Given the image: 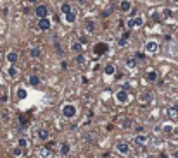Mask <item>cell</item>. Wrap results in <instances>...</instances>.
I'll use <instances>...</instances> for the list:
<instances>
[{"instance_id": "9c48e42d", "label": "cell", "mask_w": 178, "mask_h": 158, "mask_svg": "<svg viewBox=\"0 0 178 158\" xmlns=\"http://www.w3.org/2000/svg\"><path fill=\"white\" fill-rule=\"evenodd\" d=\"M52 28V22H50L49 17H42L40 21H38V29H42V31H47Z\"/></svg>"}, {"instance_id": "d6a6232c", "label": "cell", "mask_w": 178, "mask_h": 158, "mask_svg": "<svg viewBox=\"0 0 178 158\" xmlns=\"http://www.w3.org/2000/svg\"><path fill=\"white\" fill-rule=\"evenodd\" d=\"M164 132H171V126H166V127H164Z\"/></svg>"}, {"instance_id": "7c38bea8", "label": "cell", "mask_w": 178, "mask_h": 158, "mask_svg": "<svg viewBox=\"0 0 178 158\" xmlns=\"http://www.w3.org/2000/svg\"><path fill=\"white\" fill-rule=\"evenodd\" d=\"M64 19L68 24H75L76 22V12L75 11H69L68 14H64Z\"/></svg>"}, {"instance_id": "4fadbf2b", "label": "cell", "mask_w": 178, "mask_h": 158, "mask_svg": "<svg viewBox=\"0 0 178 158\" xmlns=\"http://www.w3.org/2000/svg\"><path fill=\"white\" fill-rule=\"evenodd\" d=\"M114 72H116V65H114V64H107V65L104 67V74H106L107 77L114 76Z\"/></svg>"}, {"instance_id": "d590c367", "label": "cell", "mask_w": 178, "mask_h": 158, "mask_svg": "<svg viewBox=\"0 0 178 158\" xmlns=\"http://www.w3.org/2000/svg\"><path fill=\"white\" fill-rule=\"evenodd\" d=\"M175 2H178V0H175Z\"/></svg>"}, {"instance_id": "7a4b0ae2", "label": "cell", "mask_w": 178, "mask_h": 158, "mask_svg": "<svg viewBox=\"0 0 178 158\" xmlns=\"http://www.w3.org/2000/svg\"><path fill=\"white\" fill-rule=\"evenodd\" d=\"M61 112H62V117L64 119H75L76 117V105H73V103H64L62 105V108H61Z\"/></svg>"}, {"instance_id": "8992f818", "label": "cell", "mask_w": 178, "mask_h": 158, "mask_svg": "<svg viewBox=\"0 0 178 158\" xmlns=\"http://www.w3.org/2000/svg\"><path fill=\"white\" fill-rule=\"evenodd\" d=\"M107 50H109L107 43H104V41H99L97 45L93 47V53H95L97 57H100V55H106V53H107Z\"/></svg>"}, {"instance_id": "836d02e7", "label": "cell", "mask_w": 178, "mask_h": 158, "mask_svg": "<svg viewBox=\"0 0 178 158\" xmlns=\"http://www.w3.org/2000/svg\"><path fill=\"white\" fill-rule=\"evenodd\" d=\"M28 4H38V0H28Z\"/></svg>"}, {"instance_id": "83f0119b", "label": "cell", "mask_w": 178, "mask_h": 158, "mask_svg": "<svg viewBox=\"0 0 178 158\" xmlns=\"http://www.w3.org/2000/svg\"><path fill=\"white\" fill-rule=\"evenodd\" d=\"M123 127L124 129H130V127H131V120H130V119H124L123 120Z\"/></svg>"}, {"instance_id": "f546056e", "label": "cell", "mask_w": 178, "mask_h": 158, "mask_svg": "<svg viewBox=\"0 0 178 158\" xmlns=\"http://www.w3.org/2000/svg\"><path fill=\"white\" fill-rule=\"evenodd\" d=\"M135 131H137V134H142V132H144V127H135Z\"/></svg>"}, {"instance_id": "277c9868", "label": "cell", "mask_w": 178, "mask_h": 158, "mask_svg": "<svg viewBox=\"0 0 178 158\" xmlns=\"http://www.w3.org/2000/svg\"><path fill=\"white\" fill-rule=\"evenodd\" d=\"M140 26H144V17L142 16H133V17H130L128 21H126V28H128V29L140 28Z\"/></svg>"}, {"instance_id": "5b68a950", "label": "cell", "mask_w": 178, "mask_h": 158, "mask_svg": "<svg viewBox=\"0 0 178 158\" xmlns=\"http://www.w3.org/2000/svg\"><path fill=\"white\" fill-rule=\"evenodd\" d=\"M114 100H116V103H119V105H124V103H128V100H130L128 91H126V90L116 91V95H114Z\"/></svg>"}, {"instance_id": "44dd1931", "label": "cell", "mask_w": 178, "mask_h": 158, "mask_svg": "<svg viewBox=\"0 0 178 158\" xmlns=\"http://www.w3.org/2000/svg\"><path fill=\"white\" fill-rule=\"evenodd\" d=\"M168 114H169V117H171V119H176V117H178V105L171 107V108L168 110Z\"/></svg>"}, {"instance_id": "3957f363", "label": "cell", "mask_w": 178, "mask_h": 158, "mask_svg": "<svg viewBox=\"0 0 178 158\" xmlns=\"http://www.w3.org/2000/svg\"><path fill=\"white\" fill-rule=\"evenodd\" d=\"M144 50H145V53H149V55H156V53L159 52V43H157L156 40H149V41H145Z\"/></svg>"}, {"instance_id": "484cf974", "label": "cell", "mask_w": 178, "mask_h": 158, "mask_svg": "<svg viewBox=\"0 0 178 158\" xmlns=\"http://www.w3.org/2000/svg\"><path fill=\"white\" fill-rule=\"evenodd\" d=\"M30 84L31 86H38L40 84V77H38V76H31V77H30Z\"/></svg>"}, {"instance_id": "30bf717a", "label": "cell", "mask_w": 178, "mask_h": 158, "mask_svg": "<svg viewBox=\"0 0 178 158\" xmlns=\"http://www.w3.org/2000/svg\"><path fill=\"white\" fill-rule=\"evenodd\" d=\"M131 9H133V4H131L130 0H121V4H119V11L124 12V14H128Z\"/></svg>"}, {"instance_id": "ffe728a7", "label": "cell", "mask_w": 178, "mask_h": 158, "mask_svg": "<svg viewBox=\"0 0 178 158\" xmlns=\"http://www.w3.org/2000/svg\"><path fill=\"white\" fill-rule=\"evenodd\" d=\"M7 60H9V64H16L17 53L16 52H9V53H7Z\"/></svg>"}, {"instance_id": "5bb4252c", "label": "cell", "mask_w": 178, "mask_h": 158, "mask_svg": "<svg viewBox=\"0 0 178 158\" xmlns=\"http://www.w3.org/2000/svg\"><path fill=\"white\" fill-rule=\"evenodd\" d=\"M124 64H126V67L128 69H137V65H138V60L133 57H128L126 60H124Z\"/></svg>"}, {"instance_id": "cb8c5ba5", "label": "cell", "mask_w": 178, "mask_h": 158, "mask_svg": "<svg viewBox=\"0 0 178 158\" xmlns=\"http://www.w3.org/2000/svg\"><path fill=\"white\" fill-rule=\"evenodd\" d=\"M61 11H62V14H68L69 11H73L71 9V4H68V2H64L62 5H61Z\"/></svg>"}, {"instance_id": "7402d4cb", "label": "cell", "mask_w": 178, "mask_h": 158, "mask_svg": "<svg viewBox=\"0 0 178 158\" xmlns=\"http://www.w3.org/2000/svg\"><path fill=\"white\" fill-rule=\"evenodd\" d=\"M69 150H71V148H69L68 143H62V144H61V153H62L64 156H66V155H69Z\"/></svg>"}, {"instance_id": "ac0fdd59", "label": "cell", "mask_w": 178, "mask_h": 158, "mask_svg": "<svg viewBox=\"0 0 178 158\" xmlns=\"http://www.w3.org/2000/svg\"><path fill=\"white\" fill-rule=\"evenodd\" d=\"M71 50H73V52H76V53H81V52H83V43H81V41L73 43V45H71Z\"/></svg>"}, {"instance_id": "6da1fadb", "label": "cell", "mask_w": 178, "mask_h": 158, "mask_svg": "<svg viewBox=\"0 0 178 158\" xmlns=\"http://www.w3.org/2000/svg\"><path fill=\"white\" fill-rule=\"evenodd\" d=\"M114 150H116L121 156H128L130 153H131V146H130V143H126L124 139H119V141L116 143Z\"/></svg>"}, {"instance_id": "d4e9b609", "label": "cell", "mask_w": 178, "mask_h": 158, "mask_svg": "<svg viewBox=\"0 0 178 158\" xmlns=\"http://www.w3.org/2000/svg\"><path fill=\"white\" fill-rule=\"evenodd\" d=\"M85 26H86V29H88V33H93V31H95V22H93V21H86Z\"/></svg>"}, {"instance_id": "e575fe53", "label": "cell", "mask_w": 178, "mask_h": 158, "mask_svg": "<svg viewBox=\"0 0 178 158\" xmlns=\"http://www.w3.org/2000/svg\"><path fill=\"white\" fill-rule=\"evenodd\" d=\"M173 158H178V150H176L175 153H173Z\"/></svg>"}, {"instance_id": "d6986e66", "label": "cell", "mask_w": 178, "mask_h": 158, "mask_svg": "<svg viewBox=\"0 0 178 158\" xmlns=\"http://www.w3.org/2000/svg\"><path fill=\"white\" fill-rule=\"evenodd\" d=\"M7 74H9V77H11V79H16L17 71H16V67H14V64H11V65H9V69H7Z\"/></svg>"}, {"instance_id": "52a82bcc", "label": "cell", "mask_w": 178, "mask_h": 158, "mask_svg": "<svg viewBox=\"0 0 178 158\" xmlns=\"http://www.w3.org/2000/svg\"><path fill=\"white\" fill-rule=\"evenodd\" d=\"M35 14L38 16V19H42V17H49V7L43 5V4H38L37 9H35Z\"/></svg>"}, {"instance_id": "1f68e13d", "label": "cell", "mask_w": 178, "mask_h": 158, "mask_svg": "<svg viewBox=\"0 0 178 158\" xmlns=\"http://www.w3.org/2000/svg\"><path fill=\"white\" fill-rule=\"evenodd\" d=\"M171 14H173L171 11H164V17H171Z\"/></svg>"}, {"instance_id": "4316f807", "label": "cell", "mask_w": 178, "mask_h": 158, "mask_svg": "<svg viewBox=\"0 0 178 158\" xmlns=\"http://www.w3.org/2000/svg\"><path fill=\"white\" fill-rule=\"evenodd\" d=\"M17 98H26V90L24 88H19L17 90Z\"/></svg>"}, {"instance_id": "ba28073f", "label": "cell", "mask_w": 178, "mask_h": 158, "mask_svg": "<svg viewBox=\"0 0 178 158\" xmlns=\"http://www.w3.org/2000/svg\"><path fill=\"white\" fill-rule=\"evenodd\" d=\"M37 137H38V139H42V141H49L50 131L47 129V127H40V129L37 131Z\"/></svg>"}, {"instance_id": "603a6c76", "label": "cell", "mask_w": 178, "mask_h": 158, "mask_svg": "<svg viewBox=\"0 0 178 158\" xmlns=\"http://www.w3.org/2000/svg\"><path fill=\"white\" fill-rule=\"evenodd\" d=\"M147 79H149V81H152V83H154V81H157V72H156V71H149V72H147Z\"/></svg>"}, {"instance_id": "9a60e30c", "label": "cell", "mask_w": 178, "mask_h": 158, "mask_svg": "<svg viewBox=\"0 0 178 158\" xmlns=\"http://www.w3.org/2000/svg\"><path fill=\"white\" fill-rule=\"evenodd\" d=\"M128 38H130V29H128V31H124L123 35L119 36V41H118V45H119V47H124V45L128 43Z\"/></svg>"}, {"instance_id": "e0dca14e", "label": "cell", "mask_w": 178, "mask_h": 158, "mask_svg": "<svg viewBox=\"0 0 178 158\" xmlns=\"http://www.w3.org/2000/svg\"><path fill=\"white\" fill-rule=\"evenodd\" d=\"M40 55H42V50H40V48H38V47H31V48H30V57H33V58H38V57H40Z\"/></svg>"}, {"instance_id": "8fae6325", "label": "cell", "mask_w": 178, "mask_h": 158, "mask_svg": "<svg viewBox=\"0 0 178 158\" xmlns=\"http://www.w3.org/2000/svg\"><path fill=\"white\" fill-rule=\"evenodd\" d=\"M135 143H137V144L145 146L147 143H149V136H147V134H144V132H142V134H137V136H135Z\"/></svg>"}, {"instance_id": "4dcf8cb0", "label": "cell", "mask_w": 178, "mask_h": 158, "mask_svg": "<svg viewBox=\"0 0 178 158\" xmlns=\"http://www.w3.org/2000/svg\"><path fill=\"white\" fill-rule=\"evenodd\" d=\"M19 146H26V139H19Z\"/></svg>"}, {"instance_id": "2e32d148", "label": "cell", "mask_w": 178, "mask_h": 158, "mask_svg": "<svg viewBox=\"0 0 178 158\" xmlns=\"http://www.w3.org/2000/svg\"><path fill=\"white\" fill-rule=\"evenodd\" d=\"M76 64H78L80 67H85V65H86V57L83 55V52L76 55Z\"/></svg>"}, {"instance_id": "f1b7e54d", "label": "cell", "mask_w": 178, "mask_h": 158, "mask_svg": "<svg viewBox=\"0 0 178 158\" xmlns=\"http://www.w3.org/2000/svg\"><path fill=\"white\" fill-rule=\"evenodd\" d=\"M12 155H14V156H21V155H23V150H21V146H19V148H16V150L12 151Z\"/></svg>"}]
</instances>
